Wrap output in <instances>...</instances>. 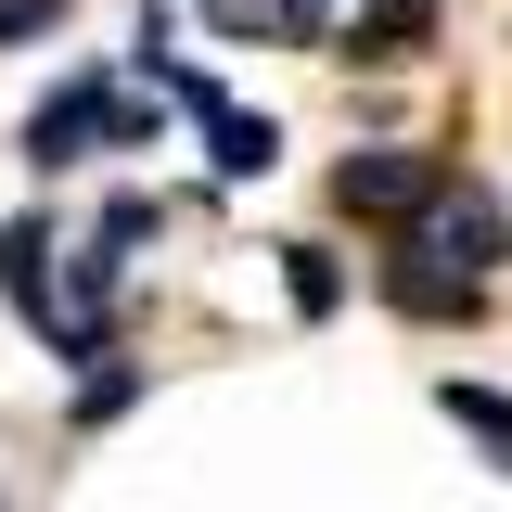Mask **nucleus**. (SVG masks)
I'll return each mask as SVG.
<instances>
[{
  "label": "nucleus",
  "instance_id": "obj_1",
  "mask_svg": "<svg viewBox=\"0 0 512 512\" xmlns=\"http://www.w3.org/2000/svg\"><path fill=\"white\" fill-rule=\"evenodd\" d=\"M90 141H116V154H141V141H154V116H141L128 90H103V77H64L52 103L26 116V167H77Z\"/></svg>",
  "mask_w": 512,
  "mask_h": 512
},
{
  "label": "nucleus",
  "instance_id": "obj_2",
  "mask_svg": "<svg viewBox=\"0 0 512 512\" xmlns=\"http://www.w3.org/2000/svg\"><path fill=\"white\" fill-rule=\"evenodd\" d=\"M436 192H448V154H397V141L333 167V205H346V218H423Z\"/></svg>",
  "mask_w": 512,
  "mask_h": 512
},
{
  "label": "nucleus",
  "instance_id": "obj_3",
  "mask_svg": "<svg viewBox=\"0 0 512 512\" xmlns=\"http://www.w3.org/2000/svg\"><path fill=\"white\" fill-rule=\"evenodd\" d=\"M410 244H423V256H448V269H474V282H487V256L512 244V218H500V205H487V192H474V180H448L436 205L410 218Z\"/></svg>",
  "mask_w": 512,
  "mask_h": 512
},
{
  "label": "nucleus",
  "instance_id": "obj_4",
  "mask_svg": "<svg viewBox=\"0 0 512 512\" xmlns=\"http://www.w3.org/2000/svg\"><path fill=\"white\" fill-rule=\"evenodd\" d=\"M384 295L410 320H474V269H448V256H423V244H397L384 256Z\"/></svg>",
  "mask_w": 512,
  "mask_h": 512
},
{
  "label": "nucleus",
  "instance_id": "obj_5",
  "mask_svg": "<svg viewBox=\"0 0 512 512\" xmlns=\"http://www.w3.org/2000/svg\"><path fill=\"white\" fill-rule=\"evenodd\" d=\"M205 154H218V180H269V167H282V128L244 116V103H218V116H205Z\"/></svg>",
  "mask_w": 512,
  "mask_h": 512
},
{
  "label": "nucleus",
  "instance_id": "obj_6",
  "mask_svg": "<svg viewBox=\"0 0 512 512\" xmlns=\"http://www.w3.org/2000/svg\"><path fill=\"white\" fill-rule=\"evenodd\" d=\"M436 410H448V423H461V436H474V448L512 474V397H500V384H436Z\"/></svg>",
  "mask_w": 512,
  "mask_h": 512
},
{
  "label": "nucleus",
  "instance_id": "obj_7",
  "mask_svg": "<svg viewBox=\"0 0 512 512\" xmlns=\"http://www.w3.org/2000/svg\"><path fill=\"white\" fill-rule=\"evenodd\" d=\"M282 282H295V308H308V320L346 308V269H333V244H282Z\"/></svg>",
  "mask_w": 512,
  "mask_h": 512
},
{
  "label": "nucleus",
  "instance_id": "obj_8",
  "mask_svg": "<svg viewBox=\"0 0 512 512\" xmlns=\"http://www.w3.org/2000/svg\"><path fill=\"white\" fill-rule=\"evenodd\" d=\"M39 244H52L39 218H13V231H0V295H39Z\"/></svg>",
  "mask_w": 512,
  "mask_h": 512
},
{
  "label": "nucleus",
  "instance_id": "obj_9",
  "mask_svg": "<svg viewBox=\"0 0 512 512\" xmlns=\"http://www.w3.org/2000/svg\"><path fill=\"white\" fill-rule=\"evenodd\" d=\"M154 231H167V205H154V192H116V205H103V244H154Z\"/></svg>",
  "mask_w": 512,
  "mask_h": 512
},
{
  "label": "nucleus",
  "instance_id": "obj_10",
  "mask_svg": "<svg viewBox=\"0 0 512 512\" xmlns=\"http://www.w3.org/2000/svg\"><path fill=\"white\" fill-rule=\"evenodd\" d=\"M116 410H141V372H90L77 384V423H116Z\"/></svg>",
  "mask_w": 512,
  "mask_h": 512
},
{
  "label": "nucleus",
  "instance_id": "obj_11",
  "mask_svg": "<svg viewBox=\"0 0 512 512\" xmlns=\"http://www.w3.org/2000/svg\"><path fill=\"white\" fill-rule=\"evenodd\" d=\"M64 26V0H0V52H13V39H52Z\"/></svg>",
  "mask_w": 512,
  "mask_h": 512
},
{
  "label": "nucleus",
  "instance_id": "obj_12",
  "mask_svg": "<svg viewBox=\"0 0 512 512\" xmlns=\"http://www.w3.org/2000/svg\"><path fill=\"white\" fill-rule=\"evenodd\" d=\"M218 26H282V0H205Z\"/></svg>",
  "mask_w": 512,
  "mask_h": 512
}]
</instances>
